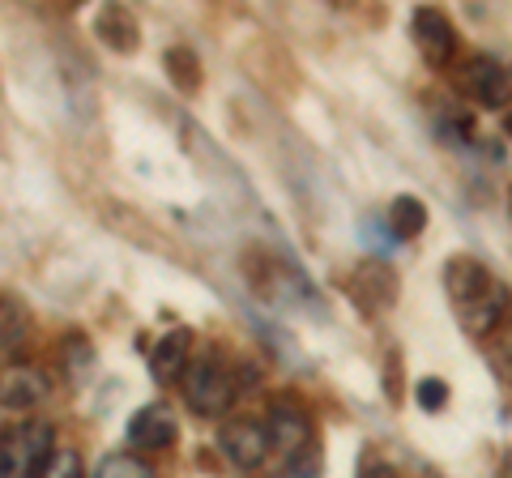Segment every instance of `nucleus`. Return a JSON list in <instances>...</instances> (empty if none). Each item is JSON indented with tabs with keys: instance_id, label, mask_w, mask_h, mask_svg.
<instances>
[{
	"instance_id": "obj_1",
	"label": "nucleus",
	"mask_w": 512,
	"mask_h": 478,
	"mask_svg": "<svg viewBox=\"0 0 512 478\" xmlns=\"http://www.w3.org/2000/svg\"><path fill=\"white\" fill-rule=\"evenodd\" d=\"M444 286H448V299H453L457 321H461L466 333L487 338L491 329H500L504 312H508V291L483 261L453 257L444 265Z\"/></svg>"
},
{
	"instance_id": "obj_2",
	"label": "nucleus",
	"mask_w": 512,
	"mask_h": 478,
	"mask_svg": "<svg viewBox=\"0 0 512 478\" xmlns=\"http://www.w3.org/2000/svg\"><path fill=\"white\" fill-rule=\"evenodd\" d=\"M184 397L188 406L201 414V419H222L235 402V380L231 368L218 355H201L192 359V368L184 376Z\"/></svg>"
},
{
	"instance_id": "obj_3",
	"label": "nucleus",
	"mask_w": 512,
	"mask_h": 478,
	"mask_svg": "<svg viewBox=\"0 0 512 478\" xmlns=\"http://www.w3.org/2000/svg\"><path fill=\"white\" fill-rule=\"evenodd\" d=\"M461 90L470 94L474 103H483V107H512V69L504 65V60H495L487 52H478L470 56L466 65H461Z\"/></svg>"
},
{
	"instance_id": "obj_4",
	"label": "nucleus",
	"mask_w": 512,
	"mask_h": 478,
	"mask_svg": "<svg viewBox=\"0 0 512 478\" xmlns=\"http://www.w3.org/2000/svg\"><path fill=\"white\" fill-rule=\"evenodd\" d=\"M52 453H56L52 449V427L47 423H26V427H18V432L5 436L0 466H5V478H35Z\"/></svg>"
},
{
	"instance_id": "obj_5",
	"label": "nucleus",
	"mask_w": 512,
	"mask_h": 478,
	"mask_svg": "<svg viewBox=\"0 0 512 478\" xmlns=\"http://www.w3.org/2000/svg\"><path fill=\"white\" fill-rule=\"evenodd\" d=\"M222 453H227L231 466L239 470H256L265 461V453L274 449V440H269V427L256 423V419H227L222 423Z\"/></svg>"
},
{
	"instance_id": "obj_6",
	"label": "nucleus",
	"mask_w": 512,
	"mask_h": 478,
	"mask_svg": "<svg viewBox=\"0 0 512 478\" xmlns=\"http://www.w3.org/2000/svg\"><path fill=\"white\" fill-rule=\"evenodd\" d=\"M410 30H414V43H419V52L431 69H444L448 60L457 56V30L440 9H414Z\"/></svg>"
},
{
	"instance_id": "obj_7",
	"label": "nucleus",
	"mask_w": 512,
	"mask_h": 478,
	"mask_svg": "<svg viewBox=\"0 0 512 478\" xmlns=\"http://www.w3.org/2000/svg\"><path fill=\"white\" fill-rule=\"evenodd\" d=\"M269 440H274V449H282L286 457H299L303 449H308L312 440V423L308 414H303L299 406H291L286 397H278L274 406H269Z\"/></svg>"
},
{
	"instance_id": "obj_8",
	"label": "nucleus",
	"mask_w": 512,
	"mask_h": 478,
	"mask_svg": "<svg viewBox=\"0 0 512 478\" xmlns=\"http://www.w3.org/2000/svg\"><path fill=\"white\" fill-rule=\"evenodd\" d=\"M180 427H175V414L167 406H141L128 423V444L137 449H171Z\"/></svg>"
},
{
	"instance_id": "obj_9",
	"label": "nucleus",
	"mask_w": 512,
	"mask_h": 478,
	"mask_svg": "<svg viewBox=\"0 0 512 478\" xmlns=\"http://www.w3.org/2000/svg\"><path fill=\"white\" fill-rule=\"evenodd\" d=\"M188 350H192V333L188 329H171L167 338H158L154 350H150V372L163 380V385H171V380L188 376Z\"/></svg>"
},
{
	"instance_id": "obj_10",
	"label": "nucleus",
	"mask_w": 512,
	"mask_h": 478,
	"mask_svg": "<svg viewBox=\"0 0 512 478\" xmlns=\"http://www.w3.org/2000/svg\"><path fill=\"white\" fill-rule=\"evenodd\" d=\"M94 35H99L111 52H124V56L141 47V26H137L133 13L120 9V5L99 9V18H94Z\"/></svg>"
},
{
	"instance_id": "obj_11",
	"label": "nucleus",
	"mask_w": 512,
	"mask_h": 478,
	"mask_svg": "<svg viewBox=\"0 0 512 478\" xmlns=\"http://www.w3.org/2000/svg\"><path fill=\"white\" fill-rule=\"evenodd\" d=\"M355 299H359L363 308H372V312L389 308L393 299H397V278L380 261H367L359 274H355Z\"/></svg>"
},
{
	"instance_id": "obj_12",
	"label": "nucleus",
	"mask_w": 512,
	"mask_h": 478,
	"mask_svg": "<svg viewBox=\"0 0 512 478\" xmlns=\"http://www.w3.org/2000/svg\"><path fill=\"white\" fill-rule=\"evenodd\" d=\"M384 218H389L393 239H419L423 227H427V205L419 197H393V205H389V214Z\"/></svg>"
},
{
	"instance_id": "obj_13",
	"label": "nucleus",
	"mask_w": 512,
	"mask_h": 478,
	"mask_svg": "<svg viewBox=\"0 0 512 478\" xmlns=\"http://www.w3.org/2000/svg\"><path fill=\"white\" fill-rule=\"evenodd\" d=\"M163 65L171 73V86L175 90L192 94V90L201 86V60H197V52H188V47H171V52L163 56Z\"/></svg>"
},
{
	"instance_id": "obj_14",
	"label": "nucleus",
	"mask_w": 512,
	"mask_h": 478,
	"mask_svg": "<svg viewBox=\"0 0 512 478\" xmlns=\"http://www.w3.org/2000/svg\"><path fill=\"white\" fill-rule=\"evenodd\" d=\"M43 393H47L43 376H35V372H9V380H5V410L35 406V402H43Z\"/></svg>"
},
{
	"instance_id": "obj_15",
	"label": "nucleus",
	"mask_w": 512,
	"mask_h": 478,
	"mask_svg": "<svg viewBox=\"0 0 512 478\" xmlns=\"http://www.w3.org/2000/svg\"><path fill=\"white\" fill-rule=\"evenodd\" d=\"M94 478H154V470L141 457H133V453H111V457L99 461Z\"/></svg>"
},
{
	"instance_id": "obj_16",
	"label": "nucleus",
	"mask_w": 512,
	"mask_h": 478,
	"mask_svg": "<svg viewBox=\"0 0 512 478\" xmlns=\"http://www.w3.org/2000/svg\"><path fill=\"white\" fill-rule=\"evenodd\" d=\"M35 478H82V457H77V449H56Z\"/></svg>"
},
{
	"instance_id": "obj_17",
	"label": "nucleus",
	"mask_w": 512,
	"mask_h": 478,
	"mask_svg": "<svg viewBox=\"0 0 512 478\" xmlns=\"http://www.w3.org/2000/svg\"><path fill=\"white\" fill-rule=\"evenodd\" d=\"M414 397H419L423 410H444L448 406V385H444L440 376H423L419 389H414Z\"/></svg>"
},
{
	"instance_id": "obj_18",
	"label": "nucleus",
	"mask_w": 512,
	"mask_h": 478,
	"mask_svg": "<svg viewBox=\"0 0 512 478\" xmlns=\"http://www.w3.org/2000/svg\"><path fill=\"white\" fill-rule=\"evenodd\" d=\"M359 478H402V474H397L389 461H367V466L359 470Z\"/></svg>"
},
{
	"instance_id": "obj_19",
	"label": "nucleus",
	"mask_w": 512,
	"mask_h": 478,
	"mask_svg": "<svg viewBox=\"0 0 512 478\" xmlns=\"http://www.w3.org/2000/svg\"><path fill=\"white\" fill-rule=\"evenodd\" d=\"M500 478H512V449H508V457H504V470H500Z\"/></svg>"
},
{
	"instance_id": "obj_20",
	"label": "nucleus",
	"mask_w": 512,
	"mask_h": 478,
	"mask_svg": "<svg viewBox=\"0 0 512 478\" xmlns=\"http://www.w3.org/2000/svg\"><path fill=\"white\" fill-rule=\"evenodd\" d=\"M504 129H508V137H512V107H508V116H504Z\"/></svg>"
}]
</instances>
